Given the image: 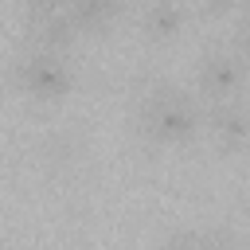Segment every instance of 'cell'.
<instances>
[{
    "label": "cell",
    "mask_w": 250,
    "mask_h": 250,
    "mask_svg": "<svg viewBox=\"0 0 250 250\" xmlns=\"http://www.w3.org/2000/svg\"><path fill=\"white\" fill-rule=\"evenodd\" d=\"M238 250H250V246H238Z\"/></svg>",
    "instance_id": "obj_11"
},
{
    "label": "cell",
    "mask_w": 250,
    "mask_h": 250,
    "mask_svg": "<svg viewBox=\"0 0 250 250\" xmlns=\"http://www.w3.org/2000/svg\"><path fill=\"white\" fill-rule=\"evenodd\" d=\"M234 4H238V0H203V12H207V16H227Z\"/></svg>",
    "instance_id": "obj_9"
},
{
    "label": "cell",
    "mask_w": 250,
    "mask_h": 250,
    "mask_svg": "<svg viewBox=\"0 0 250 250\" xmlns=\"http://www.w3.org/2000/svg\"><path fill=\"white\" fill-rule=\"evenodd\" d=\"M230 55H234V59H242V62L250 66V16H242V20L234 23V35H230Z\"/></svg>",
    "instance_id": "obj_7"
},
{
    "label": "cell",
    "mask_w": 250,
    "mask_h": 250,
    "mask_svg": "<svg viewBox=\"0 0 250 250\" xmlns=\"http://www.w3.org/2000/svg\"><path fill=\"white\" fill-rule=\"evenodd\" d=\"M246 16H250V0H246Z\"/></svg>",
    "instance_id": "obj_10"
},
{
    "label": "cell",
    "mask_w": 250,
    "mask_h": 250,
    "mask_svg": "<svg viewBox=\"0 0 250 250\" xmlns=\"http://www.w3.org/2000/svg\"><path fill=\"white\" fill-rule=\"evenodd\" d=\"M137 129L156 145H188L203 129V109L188 90L156 78L137 102Z\"/></svg>",
    "instance_id": "obj_1"
},
{
    "label": "cell",
    "mask_w": 250,
    "mask_h": 250,
    "mask_svg": "<svg viewBox=\"0 0 250 250\" xmlns=\"http://www.w3.org/2000/svg\"><path fill=\"white\" fill-rule=\"evenodd\" d=\"M203 125L211 129V141L219 152H238L250 145V109L242 105V98L211 102L203 109Z\"/></svg>",
    "instance_id": "obj_4"
},
{
    "label": "cell",
    "mask_w": 250,
    "mask_h": 250,
    "mask_svg": "<svg viewBox=\"0 0 250 250\" xmlns=\"http://www.w3.org/2000/svg\"><path fill=\"white\" fill-rule=\"evenodd\" d=\"M12 82L35 102H59L74 90V66L66 62V55L23 51L12 62Z\"/></svg>",
    "instance_id": "obj_2"
},
{
    "label": "cell",
    "mask_w": 250,
    "mask_h": 250,
    "mask_svg": "<svg viewBox=\"0 0 250 250\" xmlns=\"http://www.w3.org/2000/svg\"><path fill=\"white\" fill-rule=\"evenodd\" d=\"M199 242V227H184V230H172L168 238L156 242V250H195Z\"/></svg>",
    "instance_id": "obj_8"
},
{
    "label": "cell",
    "mask_w": 250,
    "mask_h": 250,
    "mask_svg": "<svg viewBox=\"0 0 250 250\" xmlns=\"http://www.w3.org/2000/svg\"><path fill=\"white\" fill-rule=\"evenodd\" d=\"M188 23V8L180 0H148L145 12H141V31L152 39V43H168L184 31Z\"/></svg>",
    "instance_id": "obj_6"
},
{
    "label": "cell",
    "mask_w": 250,
    "mask_h": 250,
    "mask_svg": "<svg viewBox=\"0 0 250 250\" xmlns=\"http://www.w3.org/2000/svg\"><path fill=\"white\" fill-rule=\"evenodd\" d=\"M250 78V66L242 59H234L230 51H207L195 66V86L207 102H227V98H238L242 86Z\"/></svg>",
    "instance_id": "obj_3"
},
{
    "label": "cell",
    "mask_w": 250,
    "mask_h": 250,
    "mask_svg": "<svg viewBox=\"0 0 250 250\" xmlns=\"http://www.w3.org/2000/svg\"><path fill=\"white\" fill-rule=\"evenodd\" d=\"M74 39H78V31H74V23H70V16H66V12L31 16V27H27V47H31V51L66 55Z\"/></svg>",
    "instance_id": "obj_5"
}]
</instances>
